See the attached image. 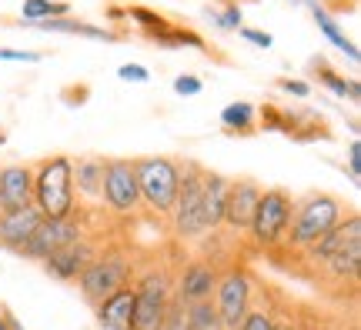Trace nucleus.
I'll list each match as a JSON object with an SVG mask.
<instances>
[{
  "label": "nucleus",
  "instance_id": "f257e3e1",
  "mask_svg": "<svg viewBox=\"0 0 361 330\" xmlns=\"http://www.w3.org/2000/svg\"><path fill=\"white\" fill-rule=\"evenodd\" d=\"M348 210L351 207H345V201H341L338 193L308 191L305 197L295 201L291 220H288V230H284V241H281V247H274V250H291V254L305 250V247H311L322 234H328V230L335 227Z\"/></svg>",
  "mask_w": 361,
  "mask_h": 330
},
{
  "label": "nucleus",
  "instance_id": "f03ea898",
  "mask_svg": "<svg viewBox=\"0 0 361 330\" xmlns=\"http://www.w3.org/2000/svg\"><path fill=\"white\" fill-rule=\"evenodd\" d=\"M34 167V207L40 217L57 220L78 210L74 201V180H71V157L67 153H51L40 157Z\"/></svg>",
  "mask_w": 361,
  "mask_h": 330
},
{
  "label": "nucleus",
  "instance_id": "7ed1b4c3",
  "mask_svg": "<svg viewBox=\"0 0 361 330\" xmlns=\"http://www.w3.org/2000/svg\"><path fill=\"white\" fill-rule=\"evenodd\" d=\"M134 174H137V191L141 203L157 217H171L178 201L180 184V160L174 157H134Z\"/></svg>",
  "mask_w": 361,
  "mask_h": 330
},
{
  "label": "nucleus",
  "instance_id": "20e7f679",
  "mask_svg": "<svg viewBox=\"0 0 361 330\" xmlns=\"http://www.w3.org/2000/svg\"><path fill=\"white\" fill-rule=\"evenodd\" d=\"M201 193H204V167L188 157V160H180L178 201H174V210H171V230H174L178 241H201L207 234Z\"/></svg>",
  "mask_w": 361,
  "mask_h": 330
},
{
  "label": "nucleus",
  "instance_id": "39448f33",
  "mask_svg": "<svg viewBox=\"0 0 361 330\" xmlns=\"http://www.w3.org/2000/svg\"><path fill=\"white\" fill-rule=\"evenodd\" d=\"M130 280H134V260H130L124 250L111 247V250H101V254L84 267V274L78 277V287H80V297H84L90 307H97L114 291L128 287Z\"/></svg>",
  "mask_w": 361,
  "mask_h": 330
},
{
  "label": "nucleus",
  "instance_id": "423d86ee",
  "mask_svg": "<svg viewBox=\"0 0 361 330\" xmlns=\"http://www.w3.org/2000/svg\"><path fill=\"white\" fill-rule=\"evenodd\" d=\"M171 293H174V277L161 267L144 270L134 284V320L130 330H164V314H168Z\"/></svg>",
  "mask_w": 361,
  "mask_h": 330
},
{
  "label": "nucleus",
  "instance_id": "0eeeda50",
  "mask_svg": "<svg viewBox=\"0 0 361 330\" xmlns=\"http://www.w3.org/2000/svg\"><path fill=\"white\" fill-rule=\"evenodd\" d=\"M291 207H295V197L284 191V187H268V191H261L255 220H251V227H247L251 241L258 243L261 250L281 247L288 220H291Z\"/></svg>",
  "mask_w": 361,
  "mask_h": 330
},
{
  "label": "nucleus",
  "instance_id": "6e6552de",
  "mask_svg": "<svg viewBox=\"0 0 361 330\" xmlns=\"http://www.w3.org/2000/svg\"><path fill=\"white\" fill-rule=\"evenodd\" d=\"M104 207L117 217H134L141 210L134 157H107L104 160Z\"/></svg>",
  "mask_w": 361,
  "mask_h": 330
},
{
  "label": "nucleus",
  "instance_id": "1a4fd4ad",
  "mask_svg": "<svg viewBox=\"0 0 361 330\" xmlns=\"http://www.w3.org/2000/svg\"><path fill=\"white\" fill-rule=\"evenodd\" d=\"M351 241H361V214L351 207L348 214L338 220L335 227L328 230V234H322L318 241L311 243V247H305V250H298V267L295 274H301V277H308V274H314L318 267H324L331 257L341 250V247H348Z\"/></svg>",
  "mask_w": 361,
  "mask_h": 330
},
{
  "label": "nucleus",
  "instance_id": "9d476101",
  "mask_svg": "<svg viewBox=\"0 0 361 330\" xmlns=\"http://www.w3.org/2000/svg\"><path fill=\"white\" fill-rule=\"evenodd\" d=\"M87 234H90V224L78 210L67 217H57V220H47V217H44L40 227L34 230V237H30L27 247L20 250V257H24V260H47V257L57 254L61 247L80 241V237H87Z\"/></svg>",
  "mask_w": 361,
  "mask_h": 330
},
{
  "label": "nucleus",
  "instance_id": "9b49d317",
  "mask_svg": "<svg viewBox=\"0 0 361 330\" xmlns=\"http://www.w3.org/2000/svg\"><path fill=\"white\" fill-rule=\"evenodd\" d=\"M211 300H214L221 324L228 330H238L247 314V307H251V277L241 267H228L218 277V291H214Z\"/></svg>",
  "mask_w": 361,
  "mask_h": 330
},
{
  "label": "nucleus",
  "instance_id": "f8f14e48",
  "mask_svg": "<svg viewBox=\"0 0 361 330\" xmlns=\"http://www.w3.org/2000/svg\"><path fill=\"white\" fill-rule=\"evenodd\" d=\"M305 280H311L314 287L318 284H331L341 297H345V291H351V297H355L358 293V280H361V241H351L348 247H341L328 264L318 267Z\"/></svg>",
  "mask_w": 361,
  "mask_h": 330
},
{
  "label": "nucleus",
  "instance_id": "ddd939ff",
  "mask_svg": "<svg viewBox=\"0 0 361 330\" xmlns=\"http://www.w3.org/2000/svg\"><path fill=\"white\" fill-rule=\"evenodd\" d=\"M261 187L255 177H234L231 187H228V201H224V220L221 227L234 230V234H247L251 220H255V210H258L261 201Z\"/></svg>",
  "mask_w": 361,
  "mask_h": 330
},
{
  "label": "nucleus",
  "instance_id": "4468645a",
  "mask_svg": "<svg viewBox=\"0 0 361 330\" xmlns=\"http://www.w3.org/2000/svg\"><path fill=\"white\" fill-rule=\"evenodd\" d=\"M97 254H101V241H94L87 234V237L61 247L57 254H51L47 260H40V264H44V270H47L54 280H78L80 274H84V267Z\"/></svg>",
  "mask_w": 361,
  "mask_h": 330
},
{
  "label": "nucleus",
  "instance_id": "2eb2a0df",
  "mask_svg": "<svg viewBox=\"0 0 361 330\" xmlns=\"http://www.w3.org/2000/svg\"><path fill=\"white\" fill-rule=\"evenodd\" d=\"M218 267L211 260H191V264L174 277V297L184 300V304H201V300H211L214 291H218Z\"/></svg>",
  "mask_w": 361,
  "mask_h": 330
},
{
  "label": "nucleus",
  "instance_id": "dca6fc26",
  "mask_svg": "<svg viewBox=\"0 0 361 330\" xmlns=\"http://www.w3.org/2000/svg\"><path fill=\"white\" fill-rule=\"evenodd\" d=\"M34 203V167L30 164H4L0 167V214L20 210Z\"/></svg>",
  "mask_w": 361,
  "mask_h": 330
},
{
  "label": "nucleus",
  "instance_id": "f3484780",
  "mask_svg": "<svg viewBox=\"0 0 361 330\" xmlns=\"http://www.w3.org/2000/svg\"><path fill=\"white\" fill-rule=\"evenodd\" d=\"M40 220H44V217H40V210L34 203H30V207H20V210H4V214H0V247L20 257L27 241H30L34 230L40 227Z\"/></svg>",
  "mask_w": 361,
  "mask_h": 330
},
{
  "label": "nucleus",
  "instance_id": "a211bd4d",
  "mask_svg": "<svg viewBox=\"0 0 361 330\" xmlns=\"http://www.w3.org/2000/svg\"><path fill=\"white\" fill-rule=\"evenodd\" d=\"M104 153H80L78 160H71L74 191L90 201V207H104Z\"/></svg>",
  "mask_w": 361,
  "mask_h": 330
},
{
  "label": "nucleus",
  "instance_id": "6ab92c4d",
  "mask_svg": "<svg viewBox=\"0 0 361 330\" xmlns=\"http://www.w3.org/2000/svg\"><path fill=\"white\" fill-rule=\"evenodd\" d=\"M94 317L104 330H130V320H134V284L114 291L107 300L94 307Z\"/></svg>",
  "mask_w": 361,
  "mask_h": 330
},
{
  "label": "nucleus",
  "instance_id": "aec40b11",
  "mask_svg": "<svg viewBox=\"0 0 361 330\" xmlns=\"http://www.w3.org/2000/svg\"><path fill=\"white\" fill-rule=\"evenodd\" d=\"M228 187H231V177L214 174V170H204V193H201V207H204V227L207 230H218L221 220H224Z\"/></svg>",
  "mask_w": 361,
  "mask_h": 330
},
{
  "label": "nucleus",
  "instance_id": "412c9836",
  "mask_svg": "<svg viewBox=\"0 0 361 330\" xmlns=\"http://www.w3.org/2000/svg\"><path fill=\"white\" fill-rule=\"evenodd\" d=\"M311 77L322 84V87H328L335 97H348L351 103H358L361 97V87H358V80H348V77H341L335 70V67L328 64L324 57H318V61H311Z\"/></svg>",
  "mask_w": 361,
  "mask_h": 330
},
{
  "label": "nucleus",
  "instance_id": "4be33fe9",
  "mask_svg": "<svg viewBox=\"0 0 361 330\" xmlns=\"http://www.w3.org/2000/svg\"><path fill=\"white\" fill-rule=\"evenodd\" d=\"M221 127H224V134H231V137H251V134L258 130L255 107H251L247 101L228 103V107L221 110Z\"/></svg>",
  "mask_w": 361,
  "mask_h": 330
},
{
  "label": "nucleus",
  "instance_id": "5701e85b",
  "mask_svg": "<svg viewBox=\"0 0 361 330\" xmlns=\"http://www.w3.org/2000/svg\"><path fill=\"white\" fill-rule=\"evenodd\" d=\"M141 37L154 40L157 47H197L201 53H211V47H207V40L201 37V34H194V30H188V27H178V24H168V27H161V30L141 34Z\"/></svg>",
  "mask_w": 361,
  "mask_h": 330
},
{
  "label": "nucleus",
  "instance_id": "b1692460",
  "mask_svg": "<svg viewBox=\"0 0 361 330\" xmlns=\"http://www.w3.org/2000/svg\"><path fill=\"white\" fill-rule=\"evenodd\" d=\"M27 27L57 30V34H80V37H90V40H117V34L104 30V27L84 24V20H78V17H51V20H37V24H27Z\"/></svg>",
  "mask_w": 361,
  "mask_h": 330
},
{
  "label": "nucleus",
  "instance_id": "393cba45",
  "mask_svg": "<svg viewBox=\"0 0 361 330\" xmlns=\"http://www.w3.org/2000/svg\"><path fill=\"white\" fill-rule=\"evenodd\" d=\"M67 13H71V4L64 0H24V17L17 20V27L51 20V17H67Z\"/></svg>",
  "mask_w": 361,
  "mask_h": 330
},
{
  "label": "nucleus",
  "instance_id": "a878e982",
  "mask_svg": "<svg viewBox=\"0 0 361 330\" xmlns=\"http://www.w3.org/2000/svg\"><path fill=\"white\" fill-rule=\"evenodd\" d=\"M207 17L218 30H241V4L238 0H218L207 4Z\"/></svg>",
  "mask_w": 361,
  "mask_h": 330
},
{
  "label": "nucleus",
  "instance_id": "bb28decb",
  "mask_svg": "<svg viewBox=\"0 0 361 330\" xmlns=\"http://www.w3.org/2000/svg\"><path fill=\"white\" fill-rule=\"evenodd\" d=\"M314 24L322 27V34L328 40H331V44H335L338 51H345L351 57V61H358V47H355V44H351L348 37H345V34H341V30H338V24H335V17H331V13H324L322 7H318V4H314Z\"/></svg>",
  "mask_w": 361,
  "mask_h": 330
},
{
  "label": "nucleus",
  "instance_id": "cd10ccee",
  "mask_svg": "<svg viewBox=\"0 0 361 330\" xmlns=\"http://www.w3.org/2000/svg\"><path fill=\"white\" fill-rule=\"evenodd\" d=\"M188 317H191V330H228L221 324L218 310H214V300H201V304L188 307Z\"/></svg>",
  "mask_w": 361,
  "mask_h": 330
},
{
  "label": "nucleus",
  "instance_id": "c85d7f7f",
  "mask_svg": "<svg viewBox=\"0 0 361 330\" xmlns=\"http://www.w3.org/2000/svg\"><path fill=\"white\" fill-rule=\"evenodd\" d=\"M238 330H274V310L268 304H255L251 300V307H247V314Z\"/></svg>",
  "mask_w": 361,
  "mask_h": 330
},
{
  "label": "nucleus",
  "instance_id": "c756f323",
  "mask_svg": "<svg viewBox=\"0 0 361 330\" xmlns=\"http://www.w3.org/2000/svg\"><path fill=\"white\" fill-rule=\"evenodd\" d=\"M164 330H191V317H188V304L178 300L171 293V304H168V314H164Z\"/></svg>",
  "mask_w": 361,
  "mask_h": 330
},
{
  "label": "nucleus",
  "instance_id": "7c9ffc66",
  "mask_svg": "<svg viewBox=\"0 0 361 330\" xmlns=\"http://www.w3.org/2000/svg\"><path fill=\"white\" fill-rule=\"evenodd\" d=\"M278 87H281L284 94H295V97H308L311 94V87L305 84V80H291V77H281V80H278Z\"/></svg>",
  "mask_w": 361,
  "mask_h": 330
},
{
  "label": "nucleus",
  "instance_id": "2f4dec72",
  "mask_svg": "<svg viewBox=\"0 0 361 330\" xmlns=\"http://www.w3.org/2000/svg\"><path fill=\"white\" fill-rule=\"evenodd\" d=\"M238 34H241L245 40H251L255 47H264V51L271 47V34H264V30H255V27H241Z\"/></svg>",
  "mask_w": 361,
  "mask_h": 330
},
{
  "label": "nucleus",
  "instance_id": "473e14b6",
  "mask_svg": "<svg viewBox=\"0 0 361 330\" xmlns=\"http://www.w3.org/2000/svg\"><path fill=\"white\" fill-rule=\"evenodd\" d=\"M358 174H361V144L355 140L348 147V177L358 184Z\"/></svg>",
  "mask_w": 361,
  "mask_h": 330
},
{
  "label": "nucleus",
  "instance_id": "72a5a7b5",
  "mask_svg": "<svg viewBox=\"0 0 361 330\" xmlns=\"http://www.w3.org/2000/svg\"><path fill=\"white\" fill-rule=\"evenodd\" d=\"M201 87H204V84H201L197 77H178V80H174V90H178V94H184V97L201 94Z\"/></svg>",
  "mask_w": 361,
  "mask_h": 330
},
{
  "label": "nucleus",
  "instance_id": "f704fd0d",
  "mask_svg": "<svg viewBox=\"0 0 361 330\" xmlns=\"http://www.w3.org/2000/svg\"><path fill=\"white\" fill-rule=\"evenodd\" d=\"M117 77H121V80H137V84H144L151 74H147L141 64H124L121 70H117Z\"/></svg>",
  "mask_w": 361,
  "mask_h": 330
},
{
  "label": "nucleus",
  "instance_id": "c9c22d12",
  "mask_svg": "<svg viewBox=\"0 0 361 330\" xmlns=\"http://www.w3.org/2000/svg\"><path fill=\"white\" fill-rule=\"evenodd\" d=\"M0 61H27V64H37L40 53H34V51H0Z\"/></svg>",
  "mask_w": 361,
  "mask_h": 330
},
{
  "label": "nucleus",
  "instance_id": "e433bc0d",
  "mask_svg": "<svg viewBox=\"0 0 361 330\" xmlns=\"http://www.w3.org/2000/svg\"><path fill=\"white\" fill-rule=\"evenodd\" d=\"M0 330H24L20 327V320L13 317V310L7 304H0Z\"/></svg>",
  "mask_w": 361,
  "mask_h": 330
},
{
  "label": "nucleus",
  "instance_id": "4c0bfd02",
  "mask_svg": "<svg viewBox=\"0 0 361 330\" xmlns=\"http://www.w3.org/2000/svg\"><path fill=\"white\" fill-rule=\"evenodd\" d=\"M274 330H305V327H301L298 320L288 317V320H274Z\"/></svg>",
  "mask_w": 361,
  "mask_h": 330
},
{
  "label": "nucleus",
  "instance_id": "58836bf2",
  "mask_svg": "<svg viewBox=\"0 0 361 330\" xmlns=\"http://www.w3.org/2000/svg\"><path fill=\"white\" fill-rule=\"evenodd\" d=\"M305 330H338V327H335V324H324V320H311Z\"/></svg>",
  "mask_w": 361,
  "mask_h": 330
}]
</instances>
